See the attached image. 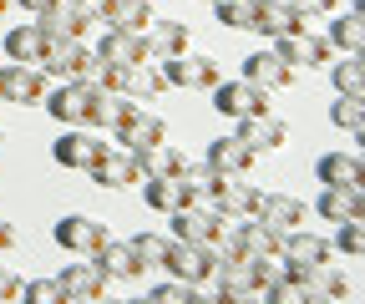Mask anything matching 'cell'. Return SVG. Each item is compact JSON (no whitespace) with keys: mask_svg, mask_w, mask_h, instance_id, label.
<instances>
[{"mask_svg":"<svg viewBox=\"0 0 365 304\" xmlns=\"http://www.w3.org/2000/svg\"><path fill=\"white\" fill-rule=\"evenodd\" d=\"M97 102H102V81H61L56 92H46L41 107L51 112L61 127H91Z\"/></svg>","mask_w":365,"mask_h":304,"instance_id":"cell-1","label":"cell"},{"mask_svg":"<svg viewBox=\"0 0 365 304\" xmlns=\"http://www.w3.org/2000/svg\"><path fill=\"white\" fill-rule=\"evenodd\" d=\"M173 219V234L168 239H182V243H208V248H218L223 239H228V224L234 219H223L218 208H208V203H182V208H173L168 213Z\"/></svg>","mask_w":365,"mask_h":304,"instance_id":"cell-2","label":"cell"},{"mask_svg":"<svg viewBox=\"0 0 365 304\" xmlns=\"http://www.w3.org/2000/svg\"><path fill=\"white\" fill-rule=\"evenodd\" d=\"M107 92H122V97H137V102H153L168 92V81H163V66L148 56V61H132V66H102L97 76Z\"/></svg>","mask_w":365,"mask_h":304,"instance_id":"cell-3","label":"cell"},{"mask_svg":"<svg viewBox=\"0 0 365 304\" xmlns=\"http://www.w3.org/2000/svg\"><path fill=\"white\" fill-rule=\"evenodd\" d=\"M41 71L56 76V81H97L102 76V61H97V51H91L86 41H51Z\"/></svg>","mask_w":365,"mask_h":304,"instance_id":"cell-4","label":"cell"},{"mask_svg":"<svg viewBox=\"0 0 365 304\" xmlns=\"http://www.w3.org/2000/svg\"><path fill=\"white\" fill-rule=\"evenodd\" d=\"M163 66V81L168 86H182V92H213V86L223 81V66H218V56H193V51H178V56H168V61H158Z\"/></svg>","mask_w":365,"mask_h":304,"instance_id":"cell-5","label":"cell"},{"mask_svg":"<svg viewBox=\"0 0 365 304\" xmlns=\"http://www.w3.org/2000/svg\"><path fill=\"white\" fill-rule=\"evenodd\" d=\"M107 147H112V142H107V132H102V127H66V132L51 142V157H56L61 167L91 172V162H97Z\"/></svg>","mask_w":365,"mask_h":304,"instance_id":"cell-6","label":"cell"},{"mask_svg":"<svg viewBox=\"0 0 365 304\" xmlns=\"http://www.w3.org/2000/svg\"><path fill=\"white\" fill-rule=\"evenodd\" d=\"M46 92H51V81H46V71L36 61H6L0 66V102L36 107V102H46Z\"/></svg>","mask_w":365,"mask_h":304,"instance_id":"cell-7","label":"cell"},{"mask_svg":"<svg viewBox=\"0 0 365 304\" xmlns=\"http://www.w3.org/2000/svg\"><path fill=\"white\" fill-rule=\"evenodd\" d=\"M213 264H218V248H208V243H182V239H173L168 253H163V269H168L173 279L198 284V289L213 279Z\"/></svg>","mask_w":365,"mask_h":304,"instance_id":"cell-8","label":"cell"},{"mask_svg":"<svg viewBox=\"0 0 365 304\" xmlns=\"http://www.w3.org/2000/svg\"><path fill=\"white\" fill-rule=\"evenodd\" d=\"M51 239L66 248V253H76V258H91L112 234H107V224L102 219H91V213H66V219H56V229H51Z\"/></svg>","mask_w":365,"mask_h":304,"instance_id":"cell-9","label":"cell"},{"mask_svg":"<svg viewBox=\"0 0 365 304\" xmlns=\"http://www.w3.org/2000/svg\"><path fill=\"white\" fill-rule=\"evenodd\" d=\"M213 112L218 117H228V122H244V117H259V112H269V92L264 86H254V81H218L213 86Z\"/></svg>","mask_w":365,"mask_h":304,"instance_id":"cell-10","label":"cell"},{"mask_svg":"<svg viewBox=\"0 0 365 304\" xmlns=\"http://www.w3.org/2000/svg\"><path fill=\"white\" fill-rule=\"evenodd\" d=\"M213 294H218L223 304H234V299H259L254 258H239V253H218V264H213Z\"/></svg>","mask_w":365,"mask_h":304,"instance_id":"cell-11","label":"cell"},{"mask_svg":"<svg viewBox=\"0 0 365 304\" xmlns=\"http://www.w3.org/2000/svg\"><path fill=\"white\" fill-rule=\"evenodd\" d=\"M223 219H254L259 208V188L249 183V172H218V188H213V203Z\"/></svg>","mask_w":365,"mask_h":304,"instance_id":"cell-12","label":"cell"},{"mask_svg":"<svg viewBox=\"0 0 365 304\" xmlns=\"http://www.w3.org/2000/svg\"><path fill=\"white\" fill-rule=\"evenodd\" d=\"M269 46L279 51V56H284L289 66H309V71H314V66H330V61H335V46H330L325 36H314L309 26H304V31H289V36H279V41H269Z\"/></svg>","mask_w":365,"mask_h":304,"instance_id":"cell-13","label":"cell"},{"mask_svg":"<svg viewBox=\"0 0 365 304\" xmlns=\"http://www.w3.org/2000/svg\"><path fill=\"white\" fill-rule=\"evenodd\" d=\"M91 21H97V11H91L86 0H56V6L41 16V31L51 41H86Z\"/></svg>","mask_w":365,"mask_h":304,"instance_id":"cell-14","label":"cell"},{"mask_svg":"<svg viewBox=\"0 0 365 304\" xmlns=\"http://www.w3.org/2000/svg\"><path fill=\"white\" fill-rule=\"evenodd\" d=\"M117 147H127V152H137V147H153V142H168V122L158 117V112H148V107H137V112H127L112 132H107Z\"/></svg>","mask_w":365,"mask_h":304,"instance_id":"cell-15","label":"cell"},{"mask_svg":"<svg viewBox=\"0 0 365 304\" xmlns=\"http://www.w3.org/2000/svg\"><path fill=\"white\" fill-rule=\"evenodd\" d=\"M234 137H239L249 152H279V147L289 142V122L274 117V112H259V117L234 122Z\"/></svg>","mask_w":365,"mask_h":304,"instance_id":"cell-16","label":"cell"},{"mask_svg":"<svg viewBox=\"0 0 365 304\" xmlns=\"http://www.w3.org/2000/svg\"><path fill=\"white\" fill-rule=\"evenodd\" d=\"M304 26H309V16H299L289 0H259V6H254V21H249V31H259L264 41H279V36L304 31Z\"/></svg>","mask_w":365,"mask_h":304,"instance_id":"cell-17","label":"cell"},{"mask_svg":"<svg viewBox=\"0 0 365 304\" xmlns=\"http://www.w3.org/2000/svg\"><path fill=\"white\" fill-rule=\"evenodd\" d=\"M314 213L319 219H330V224H345V219H365V193H360V183H325L319 188V198H314Z\"/></svg>","mask_w":365,"mask_h":304,"instance_id":"cell-18","label":"cell"},{"mask_svg":"<svg viewBox=\"0 0 365 304\" xmlns=\"http://www.w3.org/2000/svg\"><path fill=\"white\" fill-rule=\"evenodd\" d=\"M91 51H97L102 66H132V61H148V41H143V31H117V26H107V36H102Z\"/></svg>","mask_w":365,"mask_h":304,"instance_id":"cell-19","label":"cell"},{"mask_svg":"<svg viewBox=\"0 0 365 304\" xmlns=\"http://www.w3.org/2000/svg\"><path fill=\"white\" fill-rule=\"evenodd\" d=\"M97 21L117 26V31H148L158 16H153V0H86Z\"/></svg>","mask_w":365,"mask_h":304,"instance_id":"cell-20","label":"cell"},{"mask_svg":"<svg viewBox=\"0 0 365 304\" xmlns=\"http://www.w3.org/2000/svg\"><path fill=\"white\" fill-rule=\"evenodd\" d=\"M244 81H254V86H264V92H284V86L294 81V66L279 56V51H254V56H244Z\"/></svg>","mask_w":365,"mask_h":304,"instance_id":"cell-21","label":"cell"},{"mask_svg":"<svg viewBox=\"0 0 365 304\" xmlns=\"http://www.w3.org/2000/svg\"><path fill=\"white\" fill-rule=\"evenodd\" d=\"M91 258H97V269L107 274V279H143L148 274V264H143V253H137L127 239H107L97 253H91Z\"/></svg>","mask_w":365,"mask_h":304,"instance_id":"cell-22","label":"cell"},{"mask_svg":"<svg viewBox=\"0 0 365 304\" xmlns=\"http://www.w3.org/2000/svg\"><path fill=\"white\" fill-rule=\"evenodd\" d=\"M279 258H284V264H330V258H335V243H330V239H319V234H309V229L299 224V229L284 234Z\"/></svg>","mask_w":365,"mask_h":304,"instance_id":"cell-23","label":"cell"},{"mask_svg":"<svg viewBox=\"0 0 365 304\" xmlns=\"http://www.w3.org/2000/svg\"><path fill=\"white\" fill-rule=\"evenodd\" d=\"M254 219H264L269 229L289 234V229L309 224V208H304L299 198H289V193H259V208H254Z\"/></svg>","mask_w":365,"mask_h":304,"instance_id":"cell-24","label":"cell"},{"mask_svg":"<svg viewBox=\"0 0 365 304\" xmlns=\"http://www.w3.org/2000/svg\"><path fill=\"white\" fill-rule=\"evenodd\" d=\"M56 279H61L66 299H86V304H91V299H107V284H112V279L97 269V258H86V264H66Z\"/></svg>","mask_w":365,"mask_h":304,"instance_id":"cell-25","label":"cell"},{"mask_svg":"<svg viewBox=\"0 0 365 304\" xmlns=\"http://www.w3.org/2000/svg\"><path fill=\"white\" fill-rule=\"evenodd\" d=\"M0 46H6V56H11V61H36V66H41V61H46V51H51V36L41 31V21H26V26H11Z\"/></svg>","mask_w":365,"mask_h":304,"instance_id":"cell-26","label":"cell"},{"mask_svg":"<svg viewBox=\"0 0 365 304\" xmlns=\"http://www.w3.org/2000/svg\"><path fill=\"white\" fill-rule=\"evenodd\" d=\"M91 178H97L102 188H132V183H143V172H137L127 147H107L97 162H91Z\"/></svg>","mask_w":365,"mask_h":304,"instance_id":"cell-27","label":"cell"},{"mask_svg":"<svg viewBox=\"0 0 365 304\" xmlns=\"http://www.w3.org/2000/svg\"><path fill=\"white\" fill-rule=\"evenodd\" d=\"M143 41H148V56L153 61H168L178 51H188V21H153L143 31Z\"/></svg>","mask_w":365,"mask_h":304,"instance_id":"cell-28","label":"cell"},{"mask_svg":"<svg viewBox=\"0 0 365 304\" xmlns=\"http://www.w3.org/2000/svg\"><path fill=\"white\" fill-rule=\"evenodd\" d=\"M132 162H137V172H143V178H163V172H173V178H178V172L182 167H188V157H182L173 142H153V147H137L132 152Z\"/></svg>","mask_w":365,"mask_h":304,"instance_id":"cell-29","label":"cell"},{"mask_svg":"<svg viewBox=\"0 0 365 304\" xmlns=\"http://www.w3.org/2000/svg\"><path fill=\"white\" fill-rule=\"evenodd\" d=\"M360 178H365V162L350 147L345 152H325V157L314 162V183H330L335 188V183H360Z\"/></svg>","mask_w":365,"mask_h":304,"instance_id":"cell-30","label":"cell"},{"mask_svg":"<svg viewBox=\"0 0 365 304\" xmlns=\"http://www.w3.org/2000/svg\"><path fill=\"white\" fill-rule=\"evenodd\" d=\"M203 162H208V167H218V172H254L259 152H249L239 137H218V142H208Z\"/></svg>","mask_w":365,"mask_h":304,"instance_id":"cell-31","label":"cell"},{"mask_svg":"<svg viewBox=\"0 0 365 304\" xmlns=\"http://www.w3.org/2000/svg\"><path fill=\"white\" fill-rule=\"evenodd\" d=\"M143 203L153 213H173L188 203V188H182V178H173V172H163V178H143Z\"/></svg>","mask_w":365,"mask_h":304,"instance_id":"cell-32","label":"cell"},{"mask_svg":"<svg viewBox=\"0 0 365 304\" xmlns=\"http://www.w3.org/2000/svg\"><path fill=\"white\" fill-rule=\"evenodd\" d=\"M330 46L335 51H345V56H360L365 51V26H360V11H350V16H340V21H330Z\"/></svg>","mask_w":365,"mask_h":304,"instance_id":"cell-33","label":"cell"},{"mask_svg":"<svg viewBox=\"0 0 365 304\" xmlns=\"http://www.w3.org/2000/svg\"><path fill=\"white\" fill-rule=\"evenodd\" d=\"M178 178H182V188H188V203H213L218 167H208V162H193V157H188V167H182Z\"/></svg>","mask_w":365,"mask_h":304,"instance_id":"cell-34","label":"cell"},{"mask_svg":"<svg viewBox=\"0 0 365 304\" xmlns=\"http://www.w3.org/2000/svg\"><path fill=\"white\" fill-rule=\"evenodd\" d=\"M330 81H335L340 97H365V61H360V56L330 61Z\"/></svg>","mask_w":365,"mask_h":304,"instance_id":"cell-35","label":"cell"},{"mask_svg":"<svg viewBox=\"0 0 365 304\" xmlns=\"http://www.w3.org/2000/svg\"><path fill=\"white\" fill-rule=\"evenodd\" d=\"M330 122L360 142V137H365V97H340V102H330Z\"/></svg>","mask_w":365,"mask_h":304,"instance_id":"cell-36","label":"cell"},{"mask_svg":"<svg viewBox=\"0 0 365 304\" xmlns=\"http://www.w3.org/2000/svg\"><path fill=\"white\" fill-rule=\"evenodd\" d=\"M254 6H259V0H213V16H218L228 31H249Z\"/></svg>","mask_w":365,"mask_h":304,"instance_id":"cell-37","label":"cell"},{"mask_svg":"<svg viewBox=\"0 0 365 304\" xmlns=\"http://www.w3.org/2000/svg\"><path fill=\"white\" fill-rule=\"evenodd\" d=\"M330 243H335V253L360 258V253H365V224H360V219H345V224H340V234H335Z\"/></svg>","mask_w":365,"mask_h":304,"instance_id":"cell-38","label":"cell"},{"mask_svg":"<svg viewBox=\"0 0 365 304\" xmlns=\"http://www.w3.org/2000/svg\"><path fill=\"white\" fill-rule=\"evenodd\" d=\"M158 304H193L198 299V284H188V279H168V284H153L148 289Z\"/></svg>","mask_w":365,"mask_h":304,"instance_id":"cell-39","label":"cell"},{"mask_svg":"<svg viewBox=\"0 0 365 304\" xmlns=\"http://www.w3.org/2000/svg\"><path fill=\"white\" fill-rule=\"evenodd\" d=\"M21 294H26L31 304H66L61 279H31V284H21Z\"/></svg>","mask_w":365,"mask_h":304,"instance_id":"cell-40","label":"cell"},{"mask_svg":"<svg viewBox=\"0 0 365 304\" xmlns=\"http://www.w3.org/2000/svg\"><path fill=\"white\" fill-rule=\"evenodd\" d=\"M259 294H264L269 304H304V289H299V284H294L289 274H279V279H269V284H264Z\"/></svg>","mask_w":365,"mask_h":304,"instance_id":"cell-41","label":"cell"},{"mask_svg":"<svg viewBox=\"0 0 365 304\" xmlns=\"http://www.w3.org/2000/svg\"><path fill=\"white\" fill-rule=\"evenodd\" d=\"M137 253H143V264H163V253H168V234H137V239H127Z\"/></svg>","mask_w":365,"mask_h":304,"instance_id":"cell-42","label":"cell"},{"mask_svg":"<svg viewBox=\"0 0 365 304\" xmlns=\"http://www.w3.org/2000/svg\"><path fill=\"white\" fill-rule=\"evenodd\" d=\"M289 6H294L299 16L314 21V16H335V11H340V0H289Z\"/></svg>","mask_w":365,"mask_h":304,"instance_id":"cell-43","label":"cell"},{"mask_svg":"<svg viewBox=\"0 0 365 304\" xmlns=\"http://www.w3.org/2000/svg\"><path fill=\"white\" fill-rule=\"evenodd\" d=\"M11 299H21V279H16L6 264H0V304H11Z\"/></svg>","mask_w":365,"mask_h":304,"instance_id":"cell-44","label":"cell"},{"mask_svg":"<svg viewBox=\"0 0 365 304\" xmlns=\"http://www.w3.org/2000/svg\"><path fill=\"white\" fill-rule=\"evenodd\" d=\"M11 6H21V11H31V16H46L56 0H11Z\"/></svg>","mask_w":365,"mask_h":304,"instance_id":"cell-45","label":"cell"},{"mask_svg":"<svg viewBox=\"0 0 365 304\" xmlns=\"http://www.w3.org/2000/svg\"><path fill=\"white\" fill-rule=\"evenodd\" d=\"M11 248H16V224L0 219V253H11Z\"/></svg>","mask_w":365,"mask_h":304,"instance_id":"cell-46","label":"cell"},{"mask_svg":"<svg viewBox=\"0 0 365 304\" xmlns=\"http://www.w3.org/2000/svg\"><path fill=\"white\" fill-rule=\"evenodd\" d=\"M6 11H11V0H0V21H6Z\"/></svg>","mask_w":365,"mask_h":304,"instance_id":"cell-47","label":"cell"},{"mask_svg":"<svg viewBox=\"0 0 365 304\" xmlns=\"http://www.w3.org/2000/svg\"><path fill=\"white\" fill-rule=\"evenodd\" d=\"M203 6H213V0H203Z\"/></svg>","mask_w":365,"mask_h":304,"instance_id":"cell-48","label":"cell"},{"mask_svg":"<svg viewBox=\"0 0 365 304\" xmlns=\"http://www.w3.org/2000/svg\"><path fill=\"white\" fill-rule=\"evenodd\" d=\"M0 142H6V132H0Z\"/></svg>","mask_w":365,"mask_h":304,"instance_id":"cell-49","label":"cell"}]
</instances>
